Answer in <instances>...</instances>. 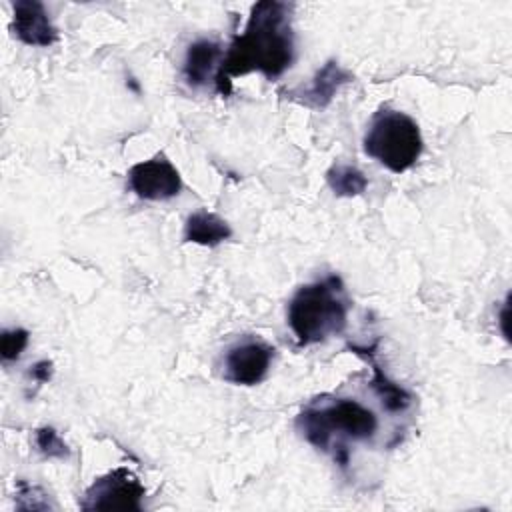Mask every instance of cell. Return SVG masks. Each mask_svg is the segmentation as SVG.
<instances>
[{
  "instance_id": "8992f818",
  "label": "cell",
  "mask_w": 512,
  "mask_h": 512,
  "mask_svg": "<svg viewBox=\"0 0 512 512\" xmlns=\"http://www.w3.org/2000/svg\"><path fill=\"white\" fill-rule=\"evenodd\" d=\"M272 360L274 346L258 336H246L226 350L222 378L236 386H256L268 376Z\"/></svg>"
},
{
  "instance_id": "ba28073f",
  "label": "cell",
  "mask_w": 512,
  "mask_h": 512,
  "mask_svg": "<svg viewBox=\"0 0 512 512\" xmlns=\"http://www.w3.org/2000/svg\"><path fill=\"white\" fill-rule=\"evenodd\" d=\"M12 32L28 46L46 48L58 40V30L44 4L36 0H18L12 4Z\"/></svg>"
},
{
  "instance_id": "7a4b0ae2",
  "label": "cell",
  "mask_w": 512,
  "mask_h": 512,
  "mask_svg": "<svg viewBox=\"0 0 512 512\" xmlns=\"http://www.w3.org/2000/svg\"><path fill=\"white\" fill-rule=\"evenodd\" d=\"M350 300L336 274L300 286L288 302L286 322L298 346H310L340 334L348 322Z\"/></svg>"
},
{
  "instance_id": "5b68a950",
  "label": "cell",
  "mask_w": 512,
  "mask_h": 512,
  "mask_svg": "<svg viewBox=\"0 0 512 512\" xmlns=\"http://www.w3.org/2000/svg\"><path fill=\"white\" fill-rule=\"evenodd\" d=\"M144 486L138 476L118 466L102 476H98L84 492L80 500L82 510H128L140 512L144 500Z\"/></svg>"
},
{
  "instance_id": "277c9868",
  "label": "cell",
  "mask_w": 512,
  "mask_h": 512,
  "mask_svg": "<svg viewBox=\"0 0 512 512\" xmlns=\"http://www.w3.org/2000/svg\"><path fill=\"white\" fill-rule=\"evenodd\" d=\"M364 152L394 174H402L416 164L424 140L414 118L390 106H380L364 134Z\"/></svg>"
},
{
  "instance_id": "4fadbf2b",
  "label": "cell",
  "mask_w": 512,
  "mask_h": 512,
  "mask_svg": "<svg viewBox=\"0 0 512 512\" xmlns=\"http://www.w3.org/2000/svg\"><path fill=\"white\" fill-rule=\"evenodd\" d=\"M326 182L336 196H346V198L358 196L368 188L366 176L356 166H350V164H334L326 172Z\"/></svg>"
},
{
  "instance_id": "3957f363",
  "label": "cell",
  "mask_w": 512,
  "mask_h": 512,
  "mask_svg": "<svg viewBox=\"0 0 512 512\" xmlns=\"http://www.w3.org/2000/svg\"><path fill=\"white\" fill-rule=\"evenodd\" d=\"M298 432L318 450H328L332 436L366 442L378 430L376 414L354 398H316L296 418Z\"/></svg>"
},
{
  "instance_id": "6da1fadb",
  "label": "cell",
  "mask_w": 512,
  "mask_h": 512,
  "mask_svg": "<svg viewBox=\"0 0 512 512\" xmlns=\"http://www.w3.org/2000/svg\"><path fill=\"white\" fill-rule=\"evenodd\" d=\"M292 6L276 0L256 2L242 34H238L222 58L216 88L230 92V78L260 72L266 78L282 76L294 62Z\"/></svg>"
},
{
  "instance_id": "7c38bea8",
  "label": "cell",
  "mask_w": 512,
  "mask_h": 512,
  "mask_svg": "<svg viewBox=\"0 0 512 512\" xmlns=\"http://www.w3.org/2000/svg\"><path fill=\"white\" fill-rule=\"evenodd\" d=\"M370 366H372L370 388L376 392V396L380 398L382 406L388 412H402V410H406L410 406V402H412V396L402 386L392 382L372 358H370Z\"/></svg>"
},
{
  "instance_id": "30bf717a",
  "label": "cell",
  "mask_w": 512,
  "mask_h": 512,
  "mask_svg": "<svg viewBox=\"0 0 512 512\" xmlns=\"http://www.w3.org/2000/svg\"><path fill=\"white\" fill-rule=\"evenodd\" d=\"M352 82V74L342 68L336 60H328L310 80L308 86L300 88V90H292L288 92L292 100L310 106V108H326L332 98L336 96V92L344 86Z\"/></svg>"
},
{
  "instance_id": "9a60e30c",
  "label": "cell",
  "mask_w": 512,
  "mask_h": 512,
  "mask_svg": "<svg viewBox=\"0 0 512 512\" xmlns=\"http://www.w3.org/2000/svg\"><path fill=\"white\" fill-rule=\"evenodd\" d=\"M26 346H28V330L24 328L4 330L0 336V354L4 362L18 360Z\"/></svg>"
},
{
  "instance_id": "5bb4252c",
  "label": "cell",
  "mask_w": 512,
  "mask_h": 512,
  "mask_svg": "<svg viewBox=\"0 0 512 512\" xmlns=\"http://www.w3.org/2000/svg\"><path fill=\"white\" fill-rule=\"evenodd\" d=\"M34 442H36V448L48 458H66L68 456L66 442L60 438V434L52 426L38 428L34 434Z\"/></svg>"
},
{
  "instance_id": "9c48e42d",
  "label": "cell",
  "mask_w": 512,
  "mask_h": 512,
  "mask_svg": "<svg viewBox=\"0 0 512 512\" xmlns=\"http://www.w3.org/2000/svg\"><path fill=\"white\" fill-rule=\"evenodd\" d=\"M224 52L218 42L200 38L192 42L186 50L182 64V78L190 88H204L216 84V76L222 64Z\"/></svg>"
},
{
  "instance_id": "2e32d148",
  "label": "cell",
  "mask_w": 512,
  "mask_h": 512,
  "mask_svg": "<svg viewBox=\"0 0 512 512\" xmlns=\"http://www.w3.org/2000/svg\"><path fill=\"white\" fill-rule=\"evenodd\" d=\"M30 376H32L34 380H38V382H48L50 376H52V362H48V360L36 362L34 368H32V372H30Z\"/></svg>"
},
{
  "instance_id": "8fae6325",
  "label": "cell",
  "mask_w": 512,
  "mask_h": 512,
  "mask_svg": "<svg viewBox=\"0 0 512 512\" xmlns=\"http://www.w3.org/2000/svg\"><path fill=\"white\" fill-rule=\"evenodd\" d=\"M230 236H232L230 224L214 212L198 210L186 218L184 242H192L200 246H218Z\"/></svg>"
},
{
  "instance_id": "52a82bcc",
  "label": "cell",
  "mask_w": 512,
  "mask_h": 512,
  "mask_svg": "<svg viewBox=\"0 0 512 512\" xmlns=\"http://www.w3.org/2000/svg\"><path fill=\"white\" fill-rule=\"evenodd\" d=\"M128 186L142 200L164 202L180 194L182 176L166 154L160 152L128 170Z\"/></svg>"
}]
</instances>
